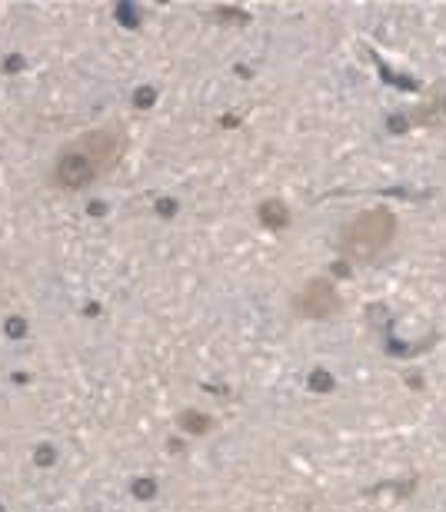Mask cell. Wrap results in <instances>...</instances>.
<instances>
[{
    "label": "cell",
    "mask_w": 446,
    "mask_h": 512,
    "mask_svg": "<svg viewBox=\"0 0 446 512\" xmlns=\"http://www.w3.org/2000/svg\"><path fill=\"white\" fill-rule=\"evenodd\" d=\"M127 133L124 127H100L77 137L70 147L57 153L54 163V187L60 190H80L94 183L100 173H107L114 163L124 157Z\"/></svg>",
    "instance_id": "6da1fadb"
},
{
    "label": "cell",
    "mask_w": 446,
    "mask_h": 512,
    "mask_svg": "<svg viewBox=\"0 0 446 512\" xmlns=\"http://www.w3.org/2000/svg\"><path fill=\"white\" fill-rule=\"evenodd\" d=\"M393 230H397V220H393L390 210H367L343 230L340 247L347 256L370 260L373 253H380L393 240Z\"/></svg>",
    "instance_id": "7a4b0ae2"
},
{
    "label": "cell",
    "mask_w": 446,
    "mask_h": 512,
    "mask_svg": "<svg viewBox=\"0 0 446 512\" xmlns=\"http://www.w3.org/2000/svg\"><path fill=\"white\" fill-rule=\"evenodd\" d=\"M333 290L327 283H310L307 286V293L300 296V303H297V310L303 313V316H323V313H330L333 310Z\"/></svg>",
    "instance_id": "3957f363"
}]
</instances>
